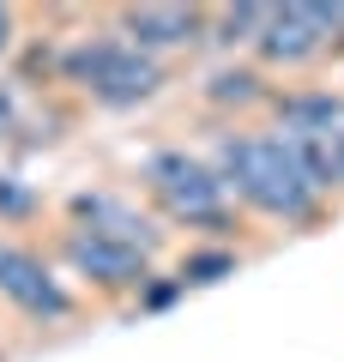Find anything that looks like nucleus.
Listing matches in <instances>:
<instances>
[{
    "label": "nucleus",
    "instance_id": "1",
    "mask_svg": "<svg viewBox=\"0 0 344 362\" xmlns=\"http://www.w3.org/2000/svg\"><path fill=\"white\" fill-rule=\"evenodd\" d=\"M212 169L224 175L229 199L242 206L248 223H272V230H320L332 218V199L314 187L302 157L290 151L278 127L254 121V127H217L205 145Z\"/></svg>",
    "mask_w": 344,
    "mask_h": 362
},
{
    "label": "nucleus",
    "instance_id": "2",
    "mask_svg": "<svg viewBox=\"0 0 344 362\" xmlns=\"http://www.w3.org/2000/svg\"><path fill=\"white\" fill-rule=\"evenodd\" d=\"M169 85H176V66L127 49L109 30V18L79 37H55V90H73L79 103L103 109V115H133V109L157 103Z\"/></svg>",
    "mask_w": 344,
    "mask_h": 362
},
{
    "label": "nucleus",
    "instance_id": "3",
    "mask_svg": "<svg viewBox=\"0 0 344 362\" xmlns=\"http://www.w3.org/2000/svg\"><path fill=\"white\" fill-rule=\"evenodd\" d=\"M139 199L169 230H193L188 242H229L236 247V235L248 230V218L229 199L224 175L193 145H157V151L139 157Z\"/></svg>",
    "mask_w": 344,
    "mask_h": 362
},
{
    "label": "nucleus",
    "instance_id": "4",
    "mask_svg": "<svg viewBox=\"0 0 344 362\" xmlns=\"http://www.w3.org/2000/svg\"><path fill=\"white\" fill-rule=\"evenodd\" d=\"M42 247L55 254V266L73 278V290L85 302H139L145 284L157 278L151 254L121 247V242H109V235H97V230H79V223H67V218L49 230Z\"/></svg>",
    "mask_w": 344,
    "mask_h": 362
},
{
    "label": "nucleus",
    "instance_id": "5",
    "mask_svg": "<svg viewBox=\"0 0 344 362\" xmlns=\"http://www.w3.org/2000/svg\"><path fill=\"white\" fill-rule=\"evenodd\" d=\"M0 302L25 326H79L85 320V296L55 266V254L25 242V235H6V230H0Z\"/></svg>",
    "mask_w": 344,
    "mask_h": 362
},
{
    "label": "nucleus",
    "instance_id": "6",
    "mask_svg": "<svg viewBox=\"0 0 344 362\" xmlns=\"http://www.w3.org/2000/svg\"><path fill=\"white\" fill-rule=\"evenodd\" d=\"M248 61L272 78H302L314 66L332 61V18H326V0H284L272 6V25L266 37L254 42Z\"/></svg>",
    "mask_w": 344,
    "mask_h": 362
},
{
    "label": "nucleus",
    "instance_id": "7",
    "mask_svg": "<svg viewBox=\"0 0 344 362\" xmlns=\"http://www.w3.org/2000/svg\"><path fill=\"white\" fill-rule=\"evenodd\" d=\"M109 30L127 49L151 54V61L176 66L181 54H200L212 37V6H164V0H145V6H115Z\"/></svg>",
    "mask_w": 344,
    "mask_h": 362
},
{
    "label": "nucleus",
    "instance_id": "8",
    "mask_svg": "<svg viewBox=\"0 0 344 362\" xmlns=\"http://www.w3.org/2000/svg\"><path fill=\"white\" fill-rule=\"evenodd\" d=\"M61 218L79 223V230L109 235V242H121V247H139V254L164 259V230L169 223L139 199V187H133V194H121V187H79V194L61 199Z\"/></svg>",
    "mask_w": 344,
    "mask_h": 362
},
{
    "label": "nucleus",
    "instance_id": "9",
    "mask_svg": "<svg viewBox=\"0 0 344 362\" xmlns=\"http://www.w3.org/2000/svg\"><path fill=\"white\" fill-rule=\"evenodd\" d=\"M272 97H278V78L260 73L248 54L242 61H212V66L193 73V103H200L217 127H254V121H266Z\"/></svg>",
    "mask_w": 344,
    "mask_h": 362
},
{
    "label": "nucleus",
    "instance_id": "10",
    "mask_svg": "<svg viewBox=\"0 0 344 362\" xmlns=\"http://www.w3.org/2000/svg\"><path fill=\"white\" fill-rule=\"evenodd\" d=\"M266 25H272V6H260V0L212 6V37H205V49H212V61H242V54H254V42L266 37Z\"/></svg>",
    "mask_w": 344,
    "mask_h": 362
},
{
    "label": "nucleus",
    "instance_id": "11",
    "mask_svg": "<svg viewBox=\"0 0 344 362\" xmlns=\"http://www.w3.org/2000/svg\"><path fill=\"white\" fill-rule=\"evenodd\" d=\"M248 266V247H229V242H188L176 254V278L181 290H205V284H224V278H236V272Z\"/></svg>",
    "mask_w": 344,
    "mask_h": 362
},
{
    "label": "nucleus",
    "instance_id": "12",
    "mask_svg": "<svg viewBox=\"0 0 344 362\" xmlns=\"http://www.w3.org/2000/svg\"><path fill=\"white\" fill-rule=\"evenodd\" d=\"M37 211H42V194L30 187V181H18L13 169H0V230L13 235L18 223H30Z\"/></svg>",
    "mask_w": 344,
    "mask_h": 362
},
{
    "label": "nucleus",
    "instance_id": "13",
    "mask_svg": "<svg viewBox=\"0 0 344 362\" xmlns=\"http://www.w3.org/2000/svg\"><path fill=\"white\" fill-rule=\"evenodd\" d=\"M18 85H25L18 73H0V145H13L25 133V121H30V103H25Z\"/></svg>",
    "mask_w": 344,
    "mask_h": 362
},
{
    "label": "nucleus",
    "instance_id": "14",
    "mask_svg": "<svg viewBox=\"0 0 344 362\" xmlns=\"http://www.w3.org/2000/svg\"><path fill=\"white\" fill-rule=\"evenodd\" d=\"M181 296H188V290H181V278H176V272H157V278L145 284V296L133 302V308H139V314H164V308H176Z\"/></svg>",
    "mask_w": 344,
    "mask_h": 362
},
{
    "label": "nucleus",
    "instance_id": "15",
    "mask_svg": "<svg viewBox=\"0 0 344 362\" xmlns=\"http://www.w3.org/2000/svg\"><path fill=\"white\" fill-rule=\"evenodd\" d=\"M25 42H30V37H25V13H18V6H0V73L18 61Z\"/></svg>",
    "mask_w": 344,
    "mask_h": 362
},
{
    "label": "nucleus",
    "instance_id": "16",
    "mask_svg": "<svg viewBox=\"0 0 344 362\" xmlns=\"http://www.w3.org/2000/svg\"><path fill=\"white\" fill-rule=\"evenodd\" d=\"M332 151H338V199H344V121H338V133H332Z\"/></svg>",
    "mask_w": 344,
    "mask_h": 362
},
{
    "label": "nucleus",
    "instance_id": "17",
    "mask_svg": "<svg viewBox=\"0 0 344 362\" xmlns=\"http://www.w3.org/2000/svg\"><path fill=\"white\" fill-rule=\"evenodd\" d=\"M0 362H6V350H0Z\"/></svg>",
    "mask_w": 344,
    "mask_h": 362
}]
</instances>
